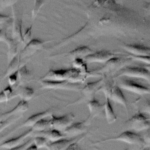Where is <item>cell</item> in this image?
<instances>
[{
  "label": "cell",
  "instance_id": "1",
  "mask_svg": "<svg viewBox=\"0 0 150 150\" xmlns=\"http://www.w3.org/2000/svg\"><path fill=\"white\" fill-rule=\"evenodd\" d=\"M41 87L45 89L79 90L81 89V85L78 83H72L68 80L49 81L40 80Z\"/></svg>",
  "mask_w": 150,
  "mask_h": 150
},
{
  "label": "cell",
  "instance_id": "2",
  "mask_svg": "<svg viewBox=\"0 0 150 150\" xmlns=\"http://www.w3.org/2000/svg\"><path fill=\"white\" fill-rule=\"evenodd\" d=\"M130 60H132L129 57H127L126 58L119 57L118 56H114L105 62L104 66L97 71H90L91 73H107L114 71L115 70H120L122 67H125V65L127 64Z\"/></svg>",
  "mask_w": 150,
  "mask_h": 150
},
{
  "label": "cell",
  "instance_id": "3",
  "mask_svg": "<svg viewBox=\"0 0 150 150\" xmlns=\"http://www.w3.org/2000/svg\"><path fill=\"white\" fill-rule=\"evenodd\" d=\"M110 141H122V142H124L130 144H133V145H144V142L142 136L138 134V133L132 131H124L116 137L107 138V139H103L102 141H99L97 142H95V144L103 143L104 142H107Z\"/></svg>",
  "mask_w": 150,
  "mask_h": 150
},
{
  "label": "cell",
  "instance_id": "4",
  "mask_svg": "<svg viewBox=\"0 0 150 150\" xmlns=\"http://www.w3.org/2000/svg\"><path fill=\"white\" fill-rule=\"evenodd\" d=\"M126 125L129 129L136 132L144 131L150 127V118L139 112L126 121Z\"/></svg>",
  "mask_w": 150,
  "mask_h": 150
},
{
  "label": "cell",
  "instance_id": "5",
  "mask_svg": "<svg viewBox=\"0 0 150 150\" xmlns=\"http://www.w3.org/2000/svg\"><path fill=\"white\" fill-rule=\"evenodd\" d=\"M120 76L139 78L150 81V72L144 66L124 67L120 70L117 77Z\"/></svg>",
  "mask_w": 150,
  "mask_h": 150
},
{
  "label": "cell",
  "instance_id": "6",
  "mask_svg": "<svg viewBox=\"0 0 150 150\" xmlns=\"http://www.w3.org/2000/svg\"><path fill=\"white\" fill-rule=\"evenodd\" d=\"M51 117V119L49 120L50 128L56 129L62 132L73 122L74 119V115L72 113H69L59 117L53 116V115Z\"/></svg>",
  "mask_w": 150,
  "mask_h": 150
},
{
  "label": "cell",
  "instance_id": "7",
  "mask_svg": "<svg viewBox=\"0 0 150 150\" xmlns=\"http://www.w3.org/2000/svg\"><path fill=\"white\" fill-rule=\"evenodd\" d=\"M93 117L90 115L89 117L83 121L73 122L69 127L65 129L62 133L67 137H76L83 134L90 124Z\"/></svg>",
  "mask_w": 150,
  "mask_h": 150
},
{
  "label": "cell",
  "instance_id": "8",
  "mask_svg": "<svg viewBox=\"0 0 150 150\" xmlns=\"http://www.w3.org/2000/svg\"><path fill=\"white\" fill-rule=\"evenodd\" d=\"M120 88L129 91L139 95L150 94V88L129 80H122L119 82Z\"/></svg>",
  "mask_w": 150,
  "mask_h": 150
},
{
  "label": "cell",
  "instance_id": "9",
  "mask_svg": "<svg viewBox=\"0 0 150 150\" xmlns=\"http://www.w3.org/2000/svg\"><path fill=\"white\" fill-rule=\"evenodd\" d=\"M46 41L41 40L38 39H32L23 48L19 53L21 59L30 57L34 54L38 50L43 49Z\"/></svg>",
  "mask_w": 150,
  "mask_h": 150
},
{
  "label": "cell",
  "instance_id": "10",
  "mask_svg": "<svg viewBox=\"0 0 150 150\" xmlns=\"http://www.w3.org/2000/svg\"><path fill=\"white\" fill-rule=\"evenodd\" d=\"M12 38L18 43H22L23 32H22V19L19 18L15 13L13 6H12Z\"/></svg>",
  "mask_w": 150,
  "mask_h": 150
},
{
  "label": "cell",
  "instance_id": "11",
  "mask_svg": "<svg viewBox=\"0 0 150 150\" xmlns=\"http://www.w3.org/2000/svg\"><path fill=\"white\" fill-rule=\"evenodd\" d=\"M114 56L115 54L111 52L101 50L93 52L83 59L84 62L88 63H105Z\"/></svg>",
  "mask_w": 150,
  "mask_h": 150
},
{
  "label": "cell",
  "instance_id": "12",
  "mask_svg": "<svg viewBox=\"0 0 150 150\" xmlns=\"http://www.w3.org/2000/svg\"><path fill=\"white\" fill-rule=\"evenodd\" d=\"M105 80L104 77H102L96 81L88 83L81 88V93L83 94L86 99H91L93 98L94 94L99 90Z\"/></svg>",
  "mask_w": 150,
  "mask_h": 150
},
{
  "label": "cell",
  "instance_id": "13",
  "mask_svg": "<svg viewBox=\"0 0 150 150\" xmlns=\"http://www.w3.org/2000/svg\"><path fill=\"white\" fill-rule=\"evenodd\" d=\"M33 132V131L32 129V128H30L29 130H28L22 135H19V137L4 141V142L0 144V148L9 149L11 148L20 146L22 144L23 142L26 138L32 135Z\"/></svg>",
  "mask_w": 150,
  "mask_h": 150
},
{
  "label": "cell",
  "instance_id": "14",
  "mask_svg": "<svg viewBox=\"0 0 150 150\" xmlns=\"http://www.w3.org/2000/svg\"><path fill=\"white\" fill-rule=\"evenodd\" d=\"M32 135L33 137L36 136L43 137L46 138L50 142H53L65 138V136H64V134L62 132L51 128L42 132H33Z\"/></svg>",
  "mask_w": 150,
  "mask_h": 150
},
{
  "label": "cell",
  "instance_id": "15",
  "mask_svg": "<svg viewBox=\"0 0 150 150\" xmlns=\"http://www.w3.org/2000/svg\"><path fill=\"white\" fill-rule=\"evenodd\" d=\"M29 108V105L28 102L21 100L16 105L13 107L11 110L5 112L0 114V121H3L11 117L13 115H15L21 112H25Z\"/></svg>",
  "mask_w": 150,
  "mask_h": 150
},
{
  "label": "cell",
  "instance_id": "16",
  "mask_svg": "<svg viewBox=\"0 0 150 150\" xmlns=\"http://www.w3.org/2000/svg\"><path fill=\"white\" fill-rule=\"evenodd\" d=\"M122 47L132 55H150V47L137 44H124Z\"/></svg>",
  "mask_w": 150,
  "mask_h": 150
},
{
  "label": "cell",
  "instance_id": "17",
  "mask_svg": "<svg viewBox=\"0 0 150 150\" xmlns=\"http://www.w3.org/2000/svg\"><path fill=\"white\" fill-rule=\"evenodd\" d=\"M82 139L83 138L78 139L76 137L70 139L63 138L56 141L50 142L47 149L48 150H66L70 144Z\"/></svg>",
  "mask_w": 150,
  "mask_h": 150
},
{
  "label": "cell",
  "instance_id": "18",
  "mask_svg": "<svg viewBox=\"0 0 150 150\" xmlns=\"http://www.w3.org/2000/svg\"><path fill=\"white\" fill-rule=\"evenodd\" d=\"M108 97L110 100H112L115 103L122 105L126 109V110L128 111L127 100L121 88L118 85L114 84L113 86Z\"/></svg>",
  "mask_w": 150,
  "mask_h": 150
},
{
  "label": "cell",
  "instance_id": "19",
  "mask_svg": "<svg viewBox=\"0 0 150 150\" xmlns=\"http://www.w3.org/2000/svg\"><path fill=\"white\" fill-rule=\"evenodd\" d=\"M52 115V112L50 110H46L45 111L35 114L30 116L25 122L21 125V127H32L35 123L39 121L40 120L44 119L47 117L51 116Z\"/></svg>",
  "mask_w": 150,
  "mask_h": 150
},
{
  "label": "cell",
  "instance_id": "20",
  "mask_svg": "<svg viewBox=\"0 0 150 150\" xmlns=\"http://www.w3.org/2000/svg\"><path fill=\"white\" fill-rule=\"evenodd\" d=\"M16 94L21 98V100L28 102L34 96L35 92L33 88L27 86H16L15 90Z\"/></svg>",
  "mask_w": 150,
  "mask_h": 150
},
{
  "label": "cell",
  "instance_id": "21",
  "mask_svg": "<svg viewBox=\"0 0 150 150\" xmlns=\"http://www.w3.org/2000/svg\"><path fill=\"white\" fill-rule=\"evenodd\" d=\"M21 60V59L20 57L19 53L8 63L7 68L4 74L3 79L7 78L9 76H10L12 73L18 70V69L21 67V64H20Z\"/></svg>",
  "mask_w": 150,
  "mask_h": 150
},
{
  "label": "cell",
  "instance_id": "22",
  "mask_svg": "<svg viewBox=\"0 0 150 150\" xmlns=\"http://www.w3.org/2000/svg\"><path fill=\"white\" fill-rule=\"evenodd\" d=\"M93 52V50L89 48L88 47L81 46L70 51L67 53V54L71 59L74 60L77 58L83 59L84 57H85L86 56L91 54Z\"/></svg>",
  "mask_w": 150,
  "mask_h": 150
},
{
  "label": "cell",
  "instance_id": "23",
  "mask_svg": "<svg viewBox=\"0 0 150 150\" xmlns=\"http://www.w3.org/2000/svg\"><path fill=\"white\" fill-rule=\"evenodd\" d=\"M105 101L104 104V110L105 111V118L108 124H112L117 120V115L115 114L114 110L110 103V100L108 97L105 96Z\"/></svg>",
  "mask_w": 150,
  "mask_h": 150
},
{
  "label": "cell",
  "instance_id": "24",
  "mask_svg": "<svg viewBox=\"0 0 150 150\" xmlns=\"http://www.w3.org/2000/svg\"><path fill=\"white\" fill-rule=\"evenodd\" d=\"M87 105L90 112V115L93 118L96 116L99 115L103 112L104 108V104H101L94 97L89 100Z\"/></svg>",
  "mask_w": 150,
  "mask_h": 150
},
{
  "label": "cell",
  "instance_id": "25",
  "mask_svg": "<svg viewBox=\"0 0 150 150\" xmlns=\"http://www.w3.org/2000/svg\"><path fill=\"white\" fill-rule=\"evenodd\" d=\"M30 72L24 64L21 66L18 71V83L16 86H22L28 82L30 78Z\"/></svg>",
  "mask_w": 150,
  "mask_h": 150
},
{
  "label": "cell",
  "instance_id": "26",
  "mask_svg": "<svg viewBox=\"0 0 150 150\" xmlns=\"http://www.w3.org/2000/svg\"><path fill=\"white\" fill-rule=\"evenodd\" d=\"M6 45L8 46L7 58L8 62L9 63L15 56H16L19 53L18 42L13 39L11 38L9 42L6 44Z\"/></svg>",
  "mask_w": 150,
  "mask_h": 150
},
{
  "label": "cell",
  "instance_id": "27",
  "mask_svg": "<svg viewBox=\"0 0 150 150\" xmlns=\"http://www.w3.org/2000/svg\"><path fill=\"white\" fill-rule=\"evenodd\" d=\"M16 96V91H13L11 86H8L0 93V104L8 102Z\"/></svg>",
  "mask_w": 150,
  "mask_h": 150
},
{
  "label": "cell",
  "instance_id": "28",
  "mask_svg": "<svg viewBox=\"0 0 150 150\" xmlns=\"http://www.w3.org/2000/svg\"><path fill=\"white\" fill-rule=\"evenodd\" d=\"M31 128L33 132H42L47 130L50 128L49 120L42 119L35 123Z\"/></svg>",
  "mask_w": 150,
  "mask_h": 150
},
{
  "label": "cell",
  "instance_id": "29",
  "mask_svg": "<svg viewBox=\"0 0 150 150\" xmlns=\"http://www.w3.org/2000/svg\"><path fill=\"white\" fill-rule=\"evenodd\" d=\"M33 144L39 149L43 148H47L50 142L45 137L41 136H36L33 137Z\"/></svg>",
  "mask_w": 150,
  "mask_h": 150
},
{
  "label": "cell",
  "instance_id": "30",
  "mask_svg": "<svg viewBox=\"0 0 150 150\" xmlns=\"http://www.w3.org/2000/svg\"><path fill=\"white\" fill-rule=\"evenodd\" d=\"M45 4L44 0H34V6L32 11V19H34L38 13H39L40 8Z\"/></svg>",
  "mask_w": 150,
  "mask_h": 150
},
{
  "label": "cell",
  "instance_id": "31",
  "mask_svg": "<svg viewBox=\"0 0 150 150\" xmlns=\"http://www.w3.org/2000/svg\"><path fill=\"white\" fill-rule=\"evenodd\" d=\"M19 117H10L8 119H6L5 120L1 121L0 122V132H1L4 129L6 128L9 125H10L11 124H12L14 121L17 120Z\"/></svg>",
  "mask_w": 150,
  "mask_h": 150
},
{
  "label": "cell",
  "instance_id": "32",
  "mask_svg": "<svg viewBox=\"0 0 150 150\" xmlns=\"http://www.w3.org/2000/svg\"><path fill=\"white\" fill-rule=\"evenodd\" d=\"M32 25H31L30 27L26 29L24 34H23V42L22 43V45H24L25 46L29 42H30L32 39Z\"/></svg>",
  "mask_w": 150,
  "mask_h": 150
},
{
  "label": "cell",
  "instance_id": "33",
  "mask_svg": "<svg viewBox=\"0 0 150 150\" xmlns=\"http://www.w3.org/2000/svg\"><path fill=\"white\" fill-rule=\"evenodd\" d=\"M130 58L132 60H135L137 61H140L146 63V64H150V56L149 55H145V56H137V55H132L129 54Z\"/></svg>",
  "mask_w": 150,
  "mask_h": 150
},
{
  "label": "cell",
  "instance_id": "34",
  "mask_svg": "<svg viewBox=\"0 0 150 150\" xmlns=\"http://www.w3.org/2000/svg\"><path fill=\"white\" fill-rule=\"evenodd\" d=\"M18 1V0H0V11L4 9L13 6Z\"/></svg>",
  "mask_w": 150,
  "mask_h": 150
},
{
  "label": "cell",
  "instance_id": "35",
  "mask_svg": "<svg viewBox=\"0 0 150 150\" xmlns=\"http://www.w3.org/2000/svg\"><path fill=\"white\" fill-rule=\"evenodd\" d=\"M18 71L12 73L7 77L9 86L12 87L13 86L16 85L18 83Z\"/></svg>",
  "mask_w": 150,
  "mask_h": 150
},
{
  "label": "cell",
  "instance_id": "36",
  "mask_svg": "<svg viewBox=\"0 0 150 150\" xmlns=\"http://www.w3.org/2000/svg\"><path fill=\"white\" fill-rule=\"evenodd\" d=\"M33 144V139L30 138L28 141L25 142L23 144H22L20 146H18L13 148L9 149L8 150H26V149L28 147H29L30 145H31Z\"/></svg>",
  "mask_w": 150,
  "mask_h": 150
},
{
  "label": "cell",
  "instance_id": "37",
  "mask_svg": "<svg viewBox=\"0 0 150 150\" xmlns=\"http://www.w3.org/2000/svg\"><path fill=\"white\" fill-rule=\"evenodd\" d=\"M142 137L144 142V145L150 148V127L144 131Z\"/></svg>",
  "mask_w": 150,
  "mask_h": 150
},
{
  "label": "cell",
  "instance_id": "38",
  "mask_svg": "<svg viewBox=\"0 0 150 150\" xmlns=\"http://www.w3.org/2000/svg\"><path fill=\"white\" fill-rule=\"evenodd\" d=\"M11 38H9L6 34V31L5 29H0V42H3L6 45L9 42Z\"/></svg>",
  "mask_w": 150,
  "mask_h": 150
},
{
  "label": "cell",
  "instance_id": "39",
  "mask_svg": "<svg viewBox=\"0 0 150 150\" xmlns=\"http://www.w3.org/2000/svg\"><path fill=\"white\" fill-rule=\"evenodd\" d=\"M142 113H145L148 114L150 117V101H146L144 103L142 110H141Z\"/></svg>",
  "mask_w": 150,
  "mask_h": 150
},
{
  "label": "cell",
  "instance_id": "40",
  "mask_svg": "<svg viewBox=\"0 0 150 150\" xmlns=\"http://www.w3.org/2000/svg\"><path fill=\"white\" fill-rule=\"evenodd\" d=\"M9 21H12V17H10L8 15L0 14V25L4 24Z\"/></svg>",
  "mask_w": 150,
  "mask_h": 150
},
{
  "label": "cell",
  "instance_id": "41",
  "mask_svg": "<svg viewBox=\"0 0 150 150\" xmlns=\"http://www.w3.org/2000/svg\"><path fill=\"white\" fill-rule=\"evenodd\" d=\"M66 150H80V148L76 141L70 144Z\"/></svg>",
  "mask_w": 150,
  "mask_h": 150
},
{
  "label": "cell",
  "instance_id": "42",
  "mask_svg": "<svg viewBox=\"0 0 150 150\" xmlns=\"http://www.w3.org/2000/svg\"><path fill=\"white\" fill-rule=\"evenodd\" d=\"M26 150H38V149L36 148V146L33 144L31 145H30L29 147H28Z\"/></svg>",
  "mask_w": 150,
  "mask_h": 150
},
{
  "label": "cell",
  "instance_id": "43",
  "mask_svg": "<svg viewBox=\"0 0 150 150\" xmlns=\"http://www.w3.org/2000/svg\"><path fill=\"white\" fill-rule=\"evenodd\" d=\"M145 68H146L149 72H150V64H146L144 66Z\"/></svg>",
  "mask_w": 150,
  "mask_h": 150
},
{
  "label": "cell",
  "instance_id": "44",
  "mask_svg": "<svg viewBox=\"0 0 150 150\" xmlns=\"http://www.w3.org/2000/svg\"><path fill=\"white\" fill-rule=\"evenodd\" d=\"M6 136H7V135H5V136H4V137H2L0 138V143H1V142L2 141V139H3L4 138H5V137H6Z\"/></svg>",
  "mask_w": 150,
  "mask_h": 150
},
{
  "label": "cell",
  "instance_id": "45",
  "mask_svg": "<svg viewBox=\"0 0 150 150\" xmlns=\"http://www.w3.org/2000/svg\"><path fill=\"white\" fill-rule=\"evenodd\" d=\"M141 150H149L148 148H144L143 149H142Z\"/></svg>",
  "mask_w": 150,
  "mask_h": 150
},
{
  "label": "cell",
  "instance_id": "46",
  "mask_svg": "<svg viewBox=\"0 0 150 150\" xmlns=\"http://www.w3.org/2000/svg\"><path fill=\"white\" fill-rule=\"evenodd\" d=\"M2 55H3V54H0V57H1V56H2Z\"/></svg>",
  "mask_w": 150,
  "mask_h": 150
},
{
  "label": "cell",
  "instance_id": "47",
  "mask_svg": "<svg viewBox=\"0 0 150 150\" xmlns=\"http://www.w3.org/2000/svg\"><path fill=\"white\" fill-rule=\"evenodd\" d=\"M125 150H128V149H125Z\"/></svg>",
  "mask_w": 150,
  "mask_h": 150
},
{
  "label": "cell",
  "instance_id": "48",
  "mask_svg": "<svg viewBox=\"0 0 150 150\" xmlns=\"http://www.w3.org/2000/svg\"><path fill=\"white\" fill-rule=\"evenodd\" d=\"M149 56H150V55H149Z\"/></svg>",
  "mask_w": 150,
  "mask_h": 150
}]
</instances>
